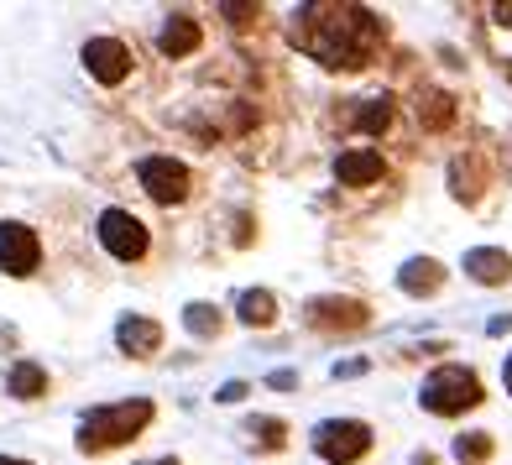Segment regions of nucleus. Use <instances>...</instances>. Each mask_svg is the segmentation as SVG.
Instances as JSON below:
<instances>
[{"label":"nucleus","mask_w":512,"mask_h":465,"mask_svg":"<svg viewBox=\"0 0 512 465\" xmlns=\"http://www.w3.org/2000/svg\"><path fill=\"white\" fill-rule=\"evenodd\" d=\"M246 392H251L246 382H225V387L215 392V403H241V398H246Z\"/></svg>","instance_id":"5701e85b"},{"label":"nucleus","mask_w":512,"mask_h":465,"mask_svg":"<svg viewBox=\"0 0 512 465\" xmlns=\"http://www.w3.org/2000/svg\"><path fill=\"white\" fill-rule=\"evenodd\" d=\"M152 465H183L178 455H162V460H152Z\"/></svg>","instance_id":"c756f323"},{"label":"nucleus","mask_w":512,"mask_h":465,"mask_svg":"<svg viewBox=\"0 0 512 465\" xmlns=\"http://www.w3.org/2000/svg\"><path fill=\"white\" fill-rule=\"evenodd\" d=\"M377 450V429L366 418H324L314 429V455L324 465H356Z\"/></svg>","instance_id":"20e7f679"},{"label":"nucleus","mask_w":512,"mask_h":465,"mask_svg":"<svg viewBox=\"0 0 512 465\" xmlns=\"http://www.w3.org/2000/svg\"><path fill=\"white\" fill-rule=\"evenodd\" d=\"M486 178H492V162H481V152H471V162H455V173H450V183H455V199L460 204H476L481 199V189H486Z\"/></svg>","instance_id":"6ab92c4d"},{"label":"nucleus","mask_w":512,"mask_h":465,"mask_svg":"<svg viewBox=\"0 0 512 465\" xmlns=\"http://www.w3.org/2000/svg\"><path fill=\"white\" fill-rule=\"evenodd\" d=\"M392 121H398V100L392 95H361V100H345V110H335V126L361 131V136H387Z\"/></svg>","instance_id":"1a4fd4ad"},{"label":"nucleus","mask_w":512,"mask_h":465,"mask_svg":"<svg viewBox=\"0 0 512 465\" xmlns=\"http://www.w3.org/2000/svg\"><path fill=\"white\" fill-rule=\"evenodd\" d=\"M37 267H42V241H37V230L21 225V220H6V225H0V272L32 277Z\"/></svg>","instance_id":"9d476101"},{"label":"nucleus","mask_w":512,"mask_h":465,"mask_svg":"<svg viewBox=\"0 0 512 465\" xmlns=\"http://www.w3.org/2000/svg\"><path fill=\"white\" fill-rule=\"evenodd\" d=\"M387 178V157L377 147H345L335 157V183L340 189H371V183Z\"/></svg>","instance_id":"9b49d317"},{"label":"nucleus","mask_w":512,"mask_h":465,"mask_svg":"<svg viewBox=\"0 0 512 465\" xmlns=\"http://www.w3.org/2000/svg\"><path fill=\"white\" fill-rule=\"evenodd\" d=\"M418 403H424V413L434 418H460V413H471L486 403V387L471 366H460V361H445L439 371H429L424 387H418Z\"/></svg>","instance_id":"7ed1b4c3"},{"label":"nucleus","mask_w":512,"mask_h":465,"mask_svg":"<svg viewBox=\"0 0 512 465\" xmlns=\"http://www.w3.org/2000/svg\"><path fill=\"white\" fill-rule=\"evenodd\" d=\"M236 319L251 324V330H272V324H277V298L267 288H246L236 298Z\"/></svg>","instance_id":"aec40b11"},{"label":"nucleus","mask_w":512,"mask_h":465,"mask_svg":"<svg viewBox=\"0 0 512 465\" xmlns=\"http://www.w3.org/2000/svg\"><path fill=\"white\" fill-rule=\"evenodd\" d=\"M304 324L314 335H356L371 324V304L361 298H345V293H319L304 304Z\"/></svg>","instance_id":"39448f33"},{"label":"nucleus","mask_w":512,"mask_h":465,"mask_svg":"<svg viewBox=\"0 0 512 465\" xmlns=\"http://www.w3.org/2000/svg\"><path fill=\"white\" fill-rule=\"evenodd\" d=\"M157 418L152 398H126V403H105V408H89L79 418V450L84 455H105V450H121L131 445L136 434Z\"/></svg>","instance_id":"f03ea898"},{"label":"nucleus","mask_w":512,"mask_h":465,"mask_svg":"<svg viewBox=\"0 0 512 465\" xmlns=\"http://www.w3.org/2000/svg\"><path fill=\"white\" fill-rule=\"evenodd\" d=\"M100 246L115 262H142L152 251V230L131 215V209H105L100 215Z\"/></svg>","instance_id":"423d86ee"},{"label":"nucleus","mask_w":512,"mask_h":465,"mask_svg":"<svg viewBox=\"0 0 512 465\" xmlns=\"http://www.w3.org/2000/svg\"><path fill=\"white\" fill-rule=\"evenodd\" d=\"M502 382H507V392H512V356H507V366H502Z\"/></svg>","instance_id":"cd10ccee"},{"label":"nucleus","mask_w":512,"mask_h":465,"mask_svg":"<svg viewBox=\"0 0 512 465\" xmlns=\"http://www.w3.org/2000/svg\"><path fill=\"white\" fill-rule=\"evenodd\" d=\"M48 371H42L37 361H16L11 371H6V392L11 398H21V403H37V398H48Z\"/></svg>","instance_id":"a211bd4d"},{"label":"nucleus","mask_w":512,"mask_h":465,"mask_svg":"<svg viewBox=\"0 0 512 465\" xmlns=\"http://www.w3.org/2000/svg\"><path fill=\"white\" fill-rule=\"evenodd\" d=\"M497 27H507V32H512V0H502V6H497Z\"/></svg>","instance_id":"a878e982"},{"label":"nucleus","mask_w":512,"mask_h":465,"mask_svg":"<svg viewBox=\"0 0 512 465\" xmlns=\"http://www.w3.org/2000/svg\"><path fill=\"white\" fill-rule=\"evenodd\" d=\"M413 115H418V126H424V131L439 136V131H450L460 121V105H455V95H445V89H418Z\"/></svg>","instance_id":"dca6fc26"},{"label":"nucleus","mask_w":512,"mask_h":465,"mask_svg":"<svg viewBox=\"0 0 512 465\" xmlns=\"http://www.w3.org/2000/svg\"><path fill=\"white\" fill-rule=\"evenodd\" d=\"M267 387H277V392H293V387H298V371H272Z\"/></svg>","instance_id":"b1692460"},{"label":"nucleus","mask_w":512,"mask_h":465,"mask_svg":"<svg viewBox=\"0 0 512 465\" xmlns=\"http://www.w3.org/2000/svg\"><path fill=\"white\" fill-rule=\"evenodd\" d=\"M413 465H439V460H434V455L424 450V455H413Z\"/></svg>","instance_id":"bb28decb"},{"label":"nucleus","mask_w":512,"mask_h":465,"mask_svg":"<svg viewBox=\"0 0 512 465\" xmlns=\"http://www.w3.org/2000/svg\"><path fill=\"white\" fill-rule=\"evenodd\" d=\"M204 48V21L194 11H173L168 21H162V32H157V53L162 58H194Z\"/></svg>","instance_id":"f8f14e48"},{"label":"nucleus","mask_w":512,"mask_h":465,"mask_svg":"<svg viewBox=\"0 0 512 465\" xmlns=\"http://www.w3.org/2000/svg\"><path fill=\"white\" fill-rule=\"evenodd\" d=\"M387 42V21L366 6H351V0H314V6L293 11V48L309 53L319 68H356L377 63Z\"/></svg>","instance_id":"f257e3e1"},{"label":"nucleus","mask_w":512,"mask_h":465,"mask_svg":"<svg viewBox=\"0 0 512 465\" xmlns=\"http://www.w3.org/2000/svg\"><path fill=\"white\" fill-rule=\"evenodd\" d=\"M241 434H246V445L251 450H262V455H277V450H288V418H277V413H256V418H246L241 424Z\"/></svg>","instance_id":"f3484780"},{"label":"nucleus","mask_w":512,"mask_h":465,"mask_svg":"<svg viewBox=\"0 0 512 465\" xmlns=\"http://www.w3.org/2000/svg\"><path fill=\"white\" fill-rule=\"evenodd\" d=\"M492 455H497V439H492V434H481V429L455 439V460H460V465H486Z\"/></svg>","instance_id":"4be33fe9"},{"label":"nucleus","mask_w":512,"mask_h":465,"mask_svg":"<svg viewBox=\"0 0 512 465\" xmlns=\"http://www.w3.org/2000/svg\"><path fill=\"white\" fill-rule=\"evenodd\" d=\"M0 465H32V460H16V455H0Z\"/></svg>","instance_id":"c85d7f7f"},{"label":"nucleus","mask_w":512,"mask_h":465,"mask_svg":"<svg viewBox=\"0 0 512 465\" xmlns=\"http://www.w3.org/2000/svg\"><path fill=\"white\" fill-rule=\"evenodd\" d=\"M445 283H450V272H445V262H434V257H408L403 272H398V288L408 298H434Z\"/></svg>","instance_id":"2eb2a0df"},{"label":"nucleus","mask_w":512,"mask_h":465,"mask_svg":"<svg viewBox=\"0 0 512 465\" xmlns=\"http://www.w3.org/2000/svg\"><path fill=\"white\" fill-rule=\"evenodd\" d=\"M84 68H89L100 84L115 89V84L131 79L136 53H131V42H121V37H89V42H84Z\"/></svg>","instance_id":"6e6552de"},{"label":"nucleus","mask_w":512,"mask_h":465,"mask_svg":"<svg viewBox=\"0 0 512 465\" xmlns=\"http://www.w3.org/2000/svg\"><path fill=\"white\" fill-rule=\"evenodd\" d=\"M366 366H371V361H361V356H356V361H335V382H340V377H361Z\"/></svg>","instance_id":"393cba45"},{"label":"nucleus","mask_w":512,"mask_h":465,"mask_svg":"<svg viewBox=\"0 0 512 465\" xmlns=\"http://www.w3.org/2000/svg\"><path fill=\"white\" fill-rule=\"evenodd\" d=\"M465 277H476L481 288H507L512 283V251H502V246L465 251Z\"/></svg>","instance_id":"4468645a"},{"label":"nucleus","mask_w":512,"mask_h":465,"mask_svg":"<svg viewBox=\"0 0 512 465\" xmlns=\"http://www.w3.org/2000/svg\"><path fill=\"white\" fill-rule=\"evenodd\" d=\"M136 178H142V189L147 199L157 204H183L194 194V173H189V162H178V157H142V168H136Z\"/></svg>","instance_id":"0eeeda50"},{"label":"nucleus","mask_w":512,"mask_h":465,"mask_svg":"<svg viewBox=\"0 0 512 465\" xmlns=\"http://www.w3.org/2000/svg\"><path fill=\"white\" fill-rule=\"evenodd\" d=\"M183 330L194 340H220L225 335V309L220 304H189L183 309Z\"/></svg>","instance_id":"412c9836"},{"label":"nucleus","mask_w":512,"mask_h":465,"mask_svg":"<svg viewBox=\"0 0 512 465\" xmlns=\"http://www.w3.org/2000/svg\"><path fill=\"white\" fill-rule=\"evenodd\" d=\"M115 345H121L131 361H152L162 351V324L147 319V314H126L121 324H115Z\"/></svg>","instance_id":"ddd939ff"}]
</instances>
